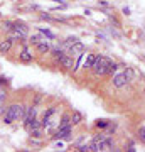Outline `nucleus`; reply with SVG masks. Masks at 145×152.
<instances>
[{
	"mask_svg": "<svg viewBox=\"0 0 145 152\" xmlns=\"http://www.w3.org/2000/svg\"><path fill=\"white\" fill-rule=\"evenodd\" d=\"M59 64L64 68V69H73L74 71V59H73V56L71 54H66V56H63L59 59Z\"/></svg>",
	"mask_w": 145,
	"mask_h": 152,
	"instance_id": "obj_6",
	"label": "nucleus"
},
{
	"mask_svg": "<svg viewBox=\"0 0 145 152\" xmlns=\"http://www.w3.org/2000/svg\"><path fill=\"white\" fill-rule=\"evenodd\" d=\"M68 125H71V113H63L59 120V127H68Z\"/></svg>",
	"mask_w": 145,
	"mask_h": 152,
	"instance_id": "obj_18",
	"label": "nucleus"
},
{
	"mask_svg": "<svg viewBox=\"0 0 145 152\" xmlns=\"http://www.w3.org/2000/svg\"><path fill=\"white\" fill-rule=\"evenodd\" d=\"M125 73V78H127V81H130L132 78H133V69L132 68H127V71H123Z\"/></svg>",
	"mask_w": 145,
	"mask_h": 152,
	"instance_id": "obj_25",
	"label": "nucleus"
},
{
	"mask_svg": "<svg viewBox=\"0 0 145 152\" xmlns=\"http://www.w3.org/2000/svg\"><path fill=\"white\" fill-rule=\"evenodd\" d=\"M29 134H31L32 139H42L44 137V129L42 127H36V129H32V130H29Z\"/></svg>",
	"mask_w": 145,
	"mask_h": 152,
	"instance_id": "obj_17",
	"label": "nucleus"
},
{
	"mask_svg": "<svg viewBox=\"0 0 145 152\" xmlns=\"http://www.w3.org/2000/svg\"><path fill=\"white\" fill-rule=\"evenodd\" d=\"M90 151L91 152H103V142L93 139V142L90 144Z\"/></svg>",
	"mask_w": 145,
	"mask_h": 152,
	"instance_id": "obj_16",
	"label": "nucleus"
},
{
	"mask_svg": "<svg viewBox=\"0 0 145 152\" xmlns=\"http://www.w3.org/2000/svg\"><path fill=\"white\" fill-rule=\"evenodd\" d=\"M111 83H113V86L115 88H123L128 81H127V78H125V73H117V75L113 76Z\"/></svg>",
	"mask_w": 145,
	"mask_h": 152,
	"instance_id": "obj_5",
	"label": "nucleus"
},
{
	"mask_svg": "<svg viewBox=\"0 0 145 152\" xmlns=\"http://www.w3.org/2000/svg\"><path fill=\"white\" fill-rule=\"evenodd\" d=\"M71 132H73V125H68V127H58V130L54 132L52 139L54 140H58V139H68L71 135Z\"/></svg>",
	"mask_w": 145,
	"mask_h": 152,
	"instance_id": "obj_4",
	"label": "nucleus"
},
{
	"mask_svg": "<svg viewBox=\"0 0 145 152\" xmlns=\"http://www.w3.org/2000/svg\"><path fill=\"white\" fill-rule=\"evenodd\" d=\"M117 69H118V64H117L115 61H110V64H108V69H106V76H111Z\"/></svg>",
	"mask_w": 145,
	"mask_h": 152,
	"instance_id": "obj_19",
	"label": "nucleus"
},
{
	"mask_svg": "<svg viewBox=\"0 0 145 152\" xmlns=\"http://www.w3.org/2000/svg\"><path fill=\"white\" fill-rule=\"evenodd\" d=\"M81 122H83V115H81V112L74 110V112L71 113V125L74 127V125H79Z\"/></svg>",
	"mask_w": 145,
	"mask_h": 152,
	"instance_id": "obj_13",
	"label": "nucleus"
},
{
	"mask_svg": "<svg viewBox=\"0 0 145 152\" xmlns=\"http://www.w3.org/2000/svg\"><path fill=\"white\" fill-rule=\"evenodd\" d=\"M39 32L46 34V36H47L49 39H51V41H52V39H56V36H54V34L51 32V31H47V29H44V27H39Z\"/></svg>",
	"mask_w": 145,
	"mask_h": 152,
	"instance_id": "obj_23",
	"label": "nucleus"
},
{
	"mask_svg": "<svg viewBox=\"0 0 145 152\" xmlns=\"http://www.w3.org/2000/svg\"><path fill=\"white\" fill-rule=\"evenodd\" d=\"M14 29L15 31H19V32H22V34H29V26H27L26 22H22V20H15L14 22Z\"/></svg>",
	"mask_w": 145,
	"mask_h": 152,
	"instance_id": "obj_12",
	"label": "nucleus"
},
{
	"mask_svg": "<svg viewBox=\"0 0 145 152\" xmlns=\"http://www.w3.org/2000/svg\"><path fill=\"white\" fill-rule=\"evenodd\" d=\"M12 46H14V39H12V37H5L2 42H0V54L5 56L7 53L12 49Z\"/></svg>",
	"mask_w": 145,
	"mask_h": 152,
	"instance_id": "obj_7",
	"label": "nucleus"
},
{
	"mask_svg": "<svg viewBox=\"0 0 145 152\" xmlns=\"http://www.w3.org/2000/svg\"><path fill=\"white\" fill-rule=\"evenodd\" d=\"M36 49H37L39 54H49V53H51V44H49L46 39H42L39 44H36Z\"/></svg>",
	"mask_w": 145,
	"mask_h": 152,
	"instance_id": "obj_8",
	"label": "nucleus"
},
{
	"mask_svg": "<svg viewBox=\"0 0 145 152\" xmlns=\"http://www.w3.org/2000/svg\"><path fill=\"white\" fill-rule=\"evenodd\" d=\"M27 105H20V103H10L7 105L5 112L2 115V122L5 125H12L14 122H24L26 118V113H27Z\"/></svg>",
	"mask_w": 145,
	"mask_h": 152,
	"instance_id": "obj_1",
	"label": "nucleus"
},
{
	"mask_svg": "<svg viewBox=\"0 0 145 152\" xmlns=\"http://www.w3.org/2000/svg\"><path fill=\"white\" fill-rule=\"evenodd\" d=\"M19 61L24 63V64H29V63L34 61V54L31 53V49H29V44H24L22 46V51L19 53Z\"/></svg>",
	"mask_w": 145,
	"mask_h": 152,
	"instance_id": "obj_3",
	"label": "nucleus"
},
{
	"mask_svg": "<svg viewBox=\"0 0 145 152\" xmlns=\"http://www.w3.org/2000/svg\"><path fill=\"white\" fill-rule=\"evenodd\" d=\"M51 56H52L54 59H56V63H59V59L63 58V56H66V53H64V49L54 48V49H51Z\"/></svg>",
	"mask_w": 145,
	"mask_h": 152,
	"instance_id": "obj_14",
	"label": "nucleus"
},
{
	"mask_svg": "<svg viewBox=\"0 0 145 152\" xmlns=\"http://www.w3.org/2000/svg\"><path fill=\"white\" fill-rule=\"evenodd\" d=\"M110 22H111V24H115V27H122V26H120V22H118V19H117V17L110 15Z\"/></svg>",
	"mask_w": 145,
	"mask_h": 152,
	"instance_id": "obj_27",
	"label": "nucleus"
},
{
	"mask_svg": "<svg viewBox=\"0 0 145 152\" xmlns=\"http://www.w3.org/2000/svg\"><path fill=\"white\" fill-rule=\"evenodd\" d=\"M98 5H101V7H108L110 4H108L106 0H100V2H98Z\"/></svg>",
	"mask_w": 145,
	"mask_h": 152,
	"instance_id": "obj_29",
	"label": "nucleus"
},
{
	"mask_svg": "<svg viewBox=\"0 0 145 152\" xmlns=\"http://www.w3.org/2000/svg\"><path fill=\"white\" fill-rule=\"evenodd\" d=\"M9 85H10L9 78H5V76H0V88H7Z\"/></svg>",
	"mask_w": 145,
	"mask_h": 152,
	"instance_id": "obj_24",
	"label": "nucleus"
},
{
	"mask_svg": "<svg viewBox=\"0 0 145 152\" xmlns=\"http://www.w3.org/2000/svg\"><path fill=\"white\" fill-rule=\"evenodd\" d=\"M41 41H42V37H41L39 34H34V36H31V37H29V41H27V42L31 44V46H36V44H39Z\"/></svg>",
	"mask_w": 145,
	"mask_h": 152,
	"instance_id": "obj_20",
	"label": "nucleus"
},
{
	"mask_svg": "<svg viewBox=\"0 0 145 152\" xmlns=\"http://www.w3.org/2000/svg\"><path fill=\"white\" fill-rule=\"evenodd\" d=\"M0 19H2V12H0Z\"/></svg>",
	"mask_w": 145,
	"mask_h": 152,
	"instance_id": "obj_31",
	"label": "nucleus"
},
{
	"mask_svg": "<svg viewBox=\"0 0 145 152\" xmlns=\"http://www.w3.org/2000/svg\"><path fill=\"white\" fill-rule=\"evenodd\" d=\"M123 14H125V15H130V9H128V7H125V9H123Z\"/></svg>",
	"mask_w": 145,
	"mask_h": 152,
	"instance_id": "obj_30",
	"label": "nucleus"
},
{
	"mask_svg": "<svg viewBox=\"0 0 145 152\" xmlns=\"http://www.w3.org/2000/svg\"><path fill=\"white\" fill-rule=\"evenodd\" d=\"M137 137H138L140 142H144L145 144V125H142L138 130H137Z\"/></svg>",
	"mask_w": 145,
	"mask_h": 152,
	"instance_id": "obj_21",
	"label": "nucleus"
},
{
	"mask_svg": "<svg viewBox=\"0 0 145 152\" xmlns=\"http://www.w3.org/2000/svg\"><path fill=\"white\" fill-rule=\"evenodd\" d=\"M96 129H106L108 125H110V122L108 120H105V118H100V120H96Z\"/></svg>",
	"mask_w": 145,
	"mask_h": 152,
	"instance_id": "obj_22",
	"label": "nucleus"
},
{
	"mask_svg": "<svg viewBox=\"0 0 145 152\" xmlns=\"http://www.w3.org/2000/svg\"><path fill=\"white\" fill-rule=\"evenodd\" d=\"M0 31L5 34H10L12 31H14V20H9V19H5V20L0 22Z\"/></svg>",
	"mask_w": 145,
	"mask_h": 152,
	"instance_id": "obj_10",
	"label": "nucleus"
},
{
	"mask_svg": "<svg viewBox=\"0 0 145 152\" xmlns=\"http://www.w3.org/2000/svg\"><path fill=\"white\" fill-rule=\"evenodd\" d=\"M76 151H79V152H90V144H86V145H79Z\"/></svg>",
	"mask_w": 145,
	"mask_h": 152,
	"instance_id": "obj_26",
	"label": "nucleus"
},
{
	"mask_svg": "<svg viewBox=\"0 0 145 152\" xmlns=\"http://www.w3.org/2000/svg\"><path fill=\"white\" fill-rule=\"evenodd\" d=\"M41 100H42V95H41V93H39V95H36V98H34V105H37Z\"/></svg>",
	"mask_w": 145,
	"mask_h": 152,
	"instance_id": "obj_28",
	"label": "nucleus"
},
{
	"mask_svg": "<svg viewBox=\"0 0 145 152\" xmlns=\"http://www.w3.org/2000/svg\"><path fill=\"white\" fill-rule=\"evenodd\" d=\"M83 49H85V46H83V44L78 41V42H74L73 46H71L68 53H69L71 56H79V54H83Z\"/></svg>",
	"mask_w": 145,
	"mask_h": 152,
	"instance_id": "obj_11",
	"label": "nucleus"
},
{
	"mask_svg": "<svg viewBox=\"0 0 145 152\" xmlns=\"http://www.w3.org/2000/svg\"><path fill=\"white\" fill-rule=\"evenodd\" d=\"M7 91H5V88H0V117L4 115V112H5V108H7Z\"/></svg>",
	"mask_w": 145,
	"mask_h": 152,
	"instance_id": "obj_9",
	"label": "nucleus"
},
{
	"mask_svg": "<svg viewBox=\"0 0 145 152\" xmlns=\"http://www.w3.org/2000/svg\"><path fill=\"white\" fill-rule=\"evenodd\" d=\"M95 59H96V54H88L86 56V61L83 63V68L85 69H91L93 64H95Z\"/></svg>",
	"mask_w": 145,
	"mask_h": 152,
	"instance_id": "obj_15",
	"label": "nucleus"
},
{
	"mask_svg": "<svg viewBox=\"0 0 145 152\" xmlns=\"http://www.w3.org/2000/svg\"><path fill=\"white\" fill-rule=\"evenodd\" d=\"M110 58L108 56H103L96 54V59H95V64H93V73H95V76H106V69H108V64H110Z\"/></svg>",
	"mask_w": 145,
	"mask_h": 152,
	"instance_id": "obj_2",
	"label": "nucleus"
}]
</instances>
